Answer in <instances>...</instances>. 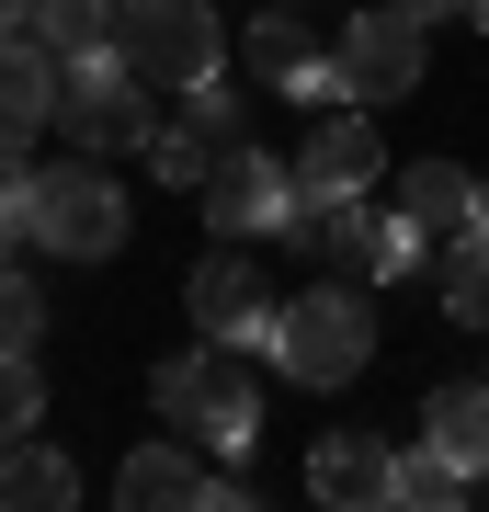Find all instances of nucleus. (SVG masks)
<instances>
[{
    "label": "nucleus",
    "instance_id": "20e7f679",
    "mask_svg": "<svg viewBox=\"0 0 489 512\" xmlns=\"http://www.w3.org/2000/svg\"><path fill=\"white\" fill-rule=\"evenodd\" d=\"M57 126H69L91 160H126V148L160 137V114H148V69L126 46H103V57H69V103H57Z\"/></svg>",
    "mask_w": 489,
    "mask_h": 512
},
{
    "label": "nucleus",
    "instance_id": "39448f33",
    "mask_svg": "<svg viewBox=\"0 0 489 512\" xmlns=\"http://www.w3.org/2000/svg\"><path fill=\"white\" fill-rule=\"evenodd\" d=\"M182 308H194V330H205V342H239V353H273V342H285V308L262 296L251 239H217V251L182 274Z\"/></svg>",
    "mask_w": 489,
    "mask_h": 512
},
{
    "label": "nucleus",
    "instance_id": "a878e982",
    "mask_svg": "<svg viewBox=\"0 0 489 512\" xmlns=\"http://www.w3.org/2000/svg\"><path fill=\"white\" fill-rule=\"evenodd\" d=\"M35 239V194H0V251H23Z\"/></svg>",
    "mask_w": 489,
    "mask_h": 512
},
{
    "label": "nucleus",
    "instance_id": "b1692460",
    "mask_svg": "<svg viewBox=\"0 0 489 512\" xmlns=\"http://www.w3.org/2000/svg\"><path fill=\"white\" fill-rule=\"evenodd\" d=\"M35 342H46V296L0 262V353H35Z\"/></svg>",
    "mask_w": 489,
    "mask_h": 512
},
{
    "label": "nucleus",
    "instance_id": "9b49d317",
    "mask_svg": "<svg viewBox=\"0 0 489 512\" xmlns=\"http://www.w3.org/2000/svg\"><path fill=\"white\" fill-rule=\"evenodd\" d=\"M69 103V57L46 35H0V137H46Z\"/></svg>",
    "mask_w": 489,
    "mask_h": 512
},
{
    "label": "nucleus",
    "instance_id": "c756f323",
    "mask_svg": "<svg viewBox=\"0 0 489 512\" xmlns=\"http://www.w3.org/2000/svg\"><path fill=\"white\" fill-rule=\"evenodd\" d=\"M478 228H489V183H478Z\"/></svg>",
    "mask_w": 489,
    "mask_h": 512
},
{
    "label": "nucleus",
    "instance_id": "ddd939ff",
    "mask_svg": "<svg viewBox=\"0 0 489 512\" xmlns=\"http://www.w3.org/2000/svg\"><path fill=\"white\" fill-rule=\"evenodd\" d=\"M114 501L126 512H217V467H194L182 444H137L114 467Z\"/></svg>",
    "mask_w": 489,
    "mask_h": 512
},
{
    "label": "nucleus",
    "instance_id": "6e6552de",
    "mask_svg": "<svg viewBox=\"0 0 489 512\" xmlns=\"http://www.w3.org/2000/svg\"><path fill=\"white\" fill-rule=\"evenodd\" d=\"M342 103H399V92H421V23L387 0V12H364V23H342Z\"/></svg>",
    "mask_w": 489,
    "mask_h": 512
},
{
    "label": "nucleus",
    "instance_id": "6ab92c4d",
    "mask_svg": "<svg viewBox=\"0 0 489 512\" xmlns=\"http://www.w3.org/2000/svg\"><path fill=\"white\" fill-rule=\"evenodd\" d=\"M137 160H148V171H160V183H171V194H205V171H217V137H205V126H194V114H182V126H160V137H148V148H137Z\"/></svg>",
    "mask_w": 489,
    "mask_h": 512
},
{
    "label": "nucleus",
    "instance_id": "412c9836",
    "mask_svg": "<svg viewBox=\"0 0 489 512\" xmlns=\"http://www.w3.org/2000/svg\"><path fill=\"white\" fill-rule=\"evenodd\" d=\"M399 501H410V512H444V501H467V467H455L444 444H410V456H399Z\"/></svg>",
    "mask_w": 489,
    "mask_h": 512
},
{
    "label": "nucleus",
    "instance_id": "f8f14e48",
    "mask_svg": "<svg viewBox=\"0 0 489 512\" xmlns=\"http://www.w3.org/2000/svg\"><path fill=\"white\" fill-rule=\"evenodd\" d=\"M376 205H364V194H296V217H285V239H296V251H319L330 262V274H364V262H376Z\"/></svg>",
    "mask_w": 489,
    "mask_h": 512
},
{
    "label": "nucleus",
    "instance_id": "f257e3e1",
    "mask_svg": "<svg viewBox=\"0 0 489 512\" xmlns=\"http://www.w3.org/2000/svg\"><path fill=\"white\" fill-rule=\"evenodd\" d=\"M148 410H160L182 444H217V456H251V444H262V376H251L239 342L171 353V365L148 376Z\"/></svg>",
    "mask_w": 489,
    "mask_h": 512
},
{
    "label": "nucleus",
    "instance_id": "f3484780",
    "mask_svg": "<svg viewBox=\"0 0 489 512\" xmlns=\"http://www.w3.org/2000/svg\"><path fill=\"white\" fill-rule=\"evenodd\" d=\"M239 57H251V69L273 80V92H296V80L319 69V46H308V23H296V0H273V12L251 23V35H239Z\"/></svg>",
    "mask_w": 489,
    "mask_h": 512
},
{
    "label": "nucleus",
    "instance_id": "9d476101",
    "mask_svg": "<svg viewBox=\"0 0 489 512\" xmlns=\"http://www.w3.org/2000/svg\"><path fill=\"white\" fill-rule=\"evenodd\" d=\"M308 501H330V512H387V501H399V456H387L376 433H319Z\"/></svg>",
    "mask_w": 489,
    "mask_h": 512
},
{
    "label": "nucleus",
    "instance_id": "f03ea898",
    "mask_svg": "<svg viewBox=\"0 0 489 512\" xmlns=\"http://www.w3.org/2000/svg\"><path fill=\"white\" fill-rule=\"evenodd\" d=\"M364 365H376V308H364L353 285H308V296L285 308L273 376H296V387H353Z\"/></svg>",
    "mask_w": 489,
    "mask_h": 512
},
{
    "label": "nucleus",
    "instance_id": "4be33fe9",
    "mask_svg": "<svg viewBox=\"0 0 489 512\" xmlns=\"http://www.w3.org/2000/svg\"><path fill=\"white\" fill-rule=\"evenodd\" d=\"M23 433H46V376H35V353H0V444H23Z\"/></svg>",
    "mask_w": 489,
    "mask_h": 512
},
{
    "label": "nucleus",
    "instance_id": "393cba45",
    "mask_svg": "<svg viewBox=\"0 0 489 512\" xmlns=\"http://www.w3.org/2000/svg\"><path fill=\"white\" fill-rule=\"evenodd\" d=\"M182 114H194V126H205V137L228 148V137H239V80H228V69H205V80H182Z\"/></svg>",
    "mask_w": 489,
    "mask_h": 512
},
{
    "label": "nucleus",
    "instance_id": "5701e85b",
    "mask_svg": "<svg viewBox=\"0 0 489 512\" xmlns=\"http://www.w3.org/2000/svg\"><path fill=\"white\" fill-rule=\"evenodd\" d=\"M421 262H433V228H421V217H387V228H376V262H364V285H399V274H421Z\"/></svg>",
    "mask_w": 489,
    "mask_h": 512
},
{
    "label": "nucleus",
    "instance_id": "c85d7f7f",
    "mask_svg": "<svg viewBox=\"0 0 489 512\" xmlns=\"http://www.w3.org/2000/svg\"><path fill=\"white\" fill-rule=\"evenodd\" d=\"M467 23H478V35H489V0H467Z\"/></svg>",
    "mask_w": 489,
    "mask_h": 512
},
{
    "label": "nucleus",
    "instance_id": "aec40b11",
    "mask_svg": "<svg viewBox=\"0 0 489 512\" xmlns=\"http://www.w3.org/2000/svg\"><path fill=\"white\" fill-rule=\"evenodd\" d=\"M114 23H126L114 0H46V23H35V35H46L57 57H103V46H114Z\"/></svg>",
    "mask_w": 489,
    "mask_h": 512
},
{
    "label": "nucleus",
    "instance_id": "0eeeda50",
    "mask_svg": "<svg viewBox=\"0 0 489 512\" xmlns=\"http://www.w3.org/2000/svg\"><path fill=\"white\" fill-rule=\"evenodd\" d=\"M114 46H126L148 80H171V92H182V80H205V69L228 57V35H217V12H205V0H126Z\"/></svg>",
    "mask_w": 489,
    "mask_h": 512
},
{
    "label": "nucleus",
    "instance_id": "cd10ccee",
    "mask_svg": "<svg viewBox=\"0 0 489 512\" xmlns=\"http://www.w3.org/2000/svg\"><path fill=\"white\" fill-rule=\"evenodd\" d=\"M399 12H410V23H444V12H467V0H399Z\"/></svg>",
    "mask_w": 489,
    "mask_h": 512
},
{
    "label": "nucleus",
    "instance_id": "423d86ee",
    "mask_svg": "<svg viewBox=\"0 0 489 512\" xmlns=\"http://www.w3.org/2000/svg\"><path fill=\"white\" fill-rule=\"evenodd\" d=\"M285 217H296V160L228 137L217 171H205V228H217V239H285Z\"/></svg>",
    "mask_w": 489,
    "mask_h": 512
},
{
    "label": "nucleus",
    "instance_id": "dca6fc26",
    "mask_svg": "<svg viewBox=\"0 0 489 512\" xmlns=\"http://www.w3.org/2000/svg\"><path fill=\"white\" fill-rule=\"evenodd\" d=\"M399 217H421L433 239H455V228H478V183L455 160H410L399 171Z\"/></svg>",
    "mask_w": 489,
    "mask_h": 512
},
{
    "label": "nucleus",
    "instance_id": "bb28decb",
    "mask_svg": "<svg viewBox=\"0 0 489 512\" xmlns=\"http://www.w3.org/2000/svg\"><path fill=\"white\" fill-rule=\"evenodd\" d=\"M46 23V0H0V35H35Z\"/></svg>",
    "mask_w": 489,
    "mask_h": 512
},
{
    "label": "nucleus",
    "instance_id": "7ed1b4c3",
    "mask_svg": "<svg viewBox=\"0 0 489 512\" xmlns=\"http://www.w3.org/2000/svg\"><path fill=\"white\" fill-rule=\"evenodd\" d=\"M35 251L114 262L126 251V183H114L103 160H46L35 171Z\"/></svg>",
    "mask_w": 489,
    "mask_h": 512
},
{
    "label": "nucleus",
    "instance_id": "4468645a",
    "mask_svg": "<svg viewBox=\"0 0 489 512\" xmlns=\"http://www.w3.org/2000/svg\"><path fill=\"white\" fill-rule=\"evenodd\" d=\"M421 444H444L467 478H489V376H455L421 399Z\"/></svg>",
    "mask_w": 489,
    "mask_h": 512
},
{
    "label": "nucleus",
    "instance_id": "a211bd4d",
    "mask_svg": "<svg viewBox=\"0 0 489 512\" xmlns=\"http://www.w3.org/2000/svg\"><path fill=\"white\" fill-rule=\"evenodd\" d=\"M444 319L455 330H489V228H455L444 239Z\"/></svg>",
    "mask_w": 489,
    "mask_h": 512
},
{
    "label": "nucleus",
    "instance_id": "2eb2a0df",
    "mask_svg": "<svg viewBox=\"0 0 489 512\" xmlns=\"http://www.w3.org/2000/svg\"><path fill=\"white\" fill-rule=\"evenodd\" d=\"M0 501H12V512H69L80 501V467L23 433V444H0Z\"/></svg>",
    "mask_w": 489,
    "mask_h": 512
},
{
    "label": "nucleus",
    "instance_id": "1a4fd4ad",
    "mask_svg": "<svg viewBox=\"0 0 489 512\" xmlns=\"http://www.w3.org/2000/svg\"><path fill=\"white\" fill-rule=\"evenodd\" d=\"M376 103H342V114H319L308 148H296V194H364L376 183Z\"/></svg>",
    "mask_w": 489,
    "mask_h": 512
}]
</instances>
